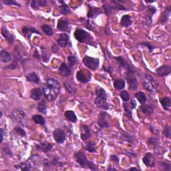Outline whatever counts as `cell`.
Returning a JSON list of instances; mask_svg holds the SVG:
<instances>
[{
	"mask_svg": "<svg viewBox=\"0 0 171 171\" xmlns=\"http://www.w3.org/2000/svg\"><path fill=\"white\" fill-rule=\"evenodd\" d=\"M68 41H69V36L66 33H62L60 35V37H59V39L57 40V42L61 47L64 48L68 45Z\"/></svg>",
	"mask_w": 171,
	"mask_h": 171,
	"instance_id": "obj_17",
	"label": "cell"
},
{
	"mask_svg": "<svg viewBox=\"0 0 171 171\" xmlns=\"http://www.w3.org/2000/svg\"><path fill=\"white\" fill-rule=\"evenodd\" d=\"M1 33H2L3 36L4 37L10 44H13V41H14V38H13L12 35H11L10 33H9L6 27H2V28H1Z\"/></svg>",
	"mask_w": 171,
	"mask_h": 171,
	"instance_id": "obj_20",
	"label": "cell"
},
{
	"mask_svg": "<svg viewBox=\"0 0 171 171\" xmlns=\"http://www.w3.org/2000/svg\"><path fill=\"white\" fill-rule=\"evenodd\" d=\"M27 81L33 82V83L39 84L40 82V78L38 77V76L35 73V72H32V73L28 74L26 76Z\"/></svg>",
	"mask_w": 171,
	"mask_h": 171,
	"instance_id": "obj_24",
	"label": "cell"
},
{
	"mask_svg": "<svg viewBox=\"0 0 171 171\" xmlns=\"http://www.w3.org/2000/svg\"><path fill=\"white\" fill-rule=\"evenodd\" d=\"M42 29L45 34H46L47 36H52L53 35V29L50 25H43L42 26Z\"/></svg>",
	"mask_w": 171,
	"mask_h": 171,
	"instance_id": "obj_36",
	"label": "cell"
},
{
	"mask_svg": "<svg viewBox=\"0 0 171 171\" xmlns=\"http://www.w3.org/2000/svg\"><path fill=\"white\" fill-rule=\"evenodd\" d=\"M68 62H69L70 67H73L76 64L77 60H76V58L74 56H70L68 57Z\"/></svg>",
	"mask_w": 171,
	"mask_h": 171,
	"instance_id": "obj_45",
	"label": "cell"
},
{
	"mask_svg": "<svg viewBox=\"0 0 171 171\" xmlns=\"http://www.w3.org/2000/svg\"><path fill=\"white\" fill-rule=\"evenodd\" d=\"M3 129L1 128V143L3 142Z\"/></svg>",
	"mask_w": 171,
	"mask_h": 171,
	"instance_id": "obj_59",
	"label": "cell"
},
{
	"mask_svg": "<svg viewBox=\"0 0 171 171\" xmlns=\"http://www.w3.org/2000/svg\"><path fill=\"white\" fill-rule=\"evenodd\" d=\"M131 105H132V109H134L136 106V101L134 100H132Z\"/></svg>",
	"mask_w": 171,
	"mask_h": 171,
	"instance_id": "obj_57",
	"label": "cell"
},
{
	"mask_svg": "<svg viewBox=\"0 0 171 171\" xmlns=\"http://www.w3.org/2000/svg\"><path fill=\"white\" fill-rule=\"evenodd\" d=\"M106 70H107L106 71H107L108 72H109V73H111V72H112V67H108V68Z\"/></svg>",
	"mask_w": 171,
	"mask_h": 171,
	"instance_id": "obj_60",
	"label": "cell"
},
{
	"mask_svg": "<svg viewBox=\"0 0 171 171\" xmlns=\"http://www.w3.org/2000/svg\"><path fill=\"white\" fill-rule=\"evenodd\" d=\"M112 3H114V7H115V9H117V10H124V9H126L124 6L119 4L118 2H117V1H112Z\"/></svg>",
	"mask_w": 171,
	"mask_h": 171,
	"instance_id": "obj_50",
	"label": "cell"
},
{
	"mask_svg": "<svg viewBox=\"0 0 171 171\" xmlns=\"http://www.w3.org/2000/svg\"><path fill=\"white\" fill-rule=\"evenodd\" d=\"M148 142L150 143V144L154 145L158 142V140H157V138H150L148 139Z\"/></svg>",
	"mask_w": 171,
	"mask_h": 171,
	"instance_id": "obj_53",
	"label": "cell"
},
{
	"mask_svg": "<svg viewBox=\"0 0 171 171\" xmlns=\"http://www.w3.org/2000/svg\"><path fill=\"white\" fill-rule=\"evenodd\" d=\"M161 164H162V166L164 167V170H170L171 165L170 164H168V163H165V162H161Z\"/></svg>",
	"mask_w": 171,
	"mask_h": 171,
	"instance_id": "obj_51",
	"label": "cell"
},
{
	"mask_svg": "<svg viewBox=\"0 0 171 171\" xmlns=\"http://www.w3.org/2000/svg\"><path fill=\"white\" fill-rule=\"evenodd\" d=\"M60 91V86L58 81L52 78L46 80V83L43 86V92L44 96L49 101H53L58 97Z\"/></svg>",
	"mask_w": 171,
	"mask_h": 171,
	"instance_id": "obj_1",
	"label": "cell"
},
{
	"mask_svg": "<svg viewBox=\"0 0 171 171\" xmlns=\"http://www.w3.org/2000/svg\"><path fill=\"white\" fill-rule=\"evenodd\" d=\"M124 110L126 115L130 118H132V108L130 106V104L128 103H127L126 102H125V103H124Z\"/></svg>",
	"mask_w": 171,
	"mask_h": 171,
	"instance_id": "obj_38",
	"label": "cell"
},
{
	"mask_svg": "<svg viewBox=\"0 0 171 171\" xmlns=\"http://www.w3.org/2000/svg\"><path fill=\"white\" fill-rule=\"evenodd\" d=\"M58 72L62 76L68 77V76H69L70 74H71V70H70L69 67L67 66L65 63H63L60 66V68H59Z\"/></svg>",
	"mask_w": 171,
	"mask_h": 171,
	"instance_id": "obj_12",
	"label": "cell"
},
{
	"mask_svg": "<svg viewBox=\"0 0 171 171\" xmlns=\"http://www.w3.org/2000/svg\"><path fill=\"white\" fill-rule=\"evenodd\" d=\"M114 86L115 89L120 90H123L125 88V82L124 80H116L114 81Z\"/></svg>",
	"mask_w": 171,
	"mask_h": 171,
	"instance_id": "obj_33",
	"label": "cell"
},
{
	"mask_svg": "<svg viewBox=\"0 0 171 171\" xmlns=\"http://www.w3.org/2000/svg\"><path fill=\"white\" fill-rule=\"evenodd\" d=\"M52 144L49 143L48 142H44L43 143H41L40 144H38L36 146V148L39 150H42L44 152H47L48 151H50L51 149L52 148Z\"/></svg>",
	"mask_w": 171,
	"mask_h": 171,
	"instance_id": "obj_16",
	"label": "cell"
},
{
	"mask_svg": "<svg viewBox=\"0 0 171 171\" xmlns=\"http://www.w3.org/2000/svg\"><path fill=\"white\" fill-rule=\"evenodd\" d=\"M110 160L112 161H114V162L117 163H119V158L116 156V155H111Z\"/></svg>",
	"mask_w": 171,
	"mask_h": 171,
	"instance_id": "obj_54",
	"label": "cell"
},
{
	"mask_svg": "<svg viewBox=\"0 0 171 171\" xmlns=\"http://www.w3.org/2000/svg\"><path fill=\"white\" fill-rule=\"evenodd\" d=\"M88 166L90 168V169H91L92 170H97V168H96V166L94 165V164L93 162H90V161H89V162H88Z\"/></svg>",
	"mask_w": 171,
	"mask_h": 171,
	"instance_id": "obj_52",
	"label": "cell"
},
{
	"mask_svg": "<svg viewBox=\"0 0 171 171\" xmlns=\"http://www.w3.org/2000/svg\"><path fill=\"white\" fill-rule=\"evenodd\" d=\"M152 158H153V156L151 153L150 152L146 153V155L144 156V158H143V162L144 163L146 166L154 167V160H151V159Z\"/></svg>",
	"mask_w": 171,
	"mask_h": 171,
	"instance_id": "obj_18",
	"label": "cell"
},
{
	"mask_svg": "<svg viewBox=\"0 0 171 171\" xmlns=\"http://www.w3.org/2000/svg\"><path fill=\"white\" fill-rule=\"evenodd\" d=\"M150 130H151V132H152V133H154V134H156V130H155V128H153L152 127H150Z\"/></svg>",
	"mask_w": 171,
	"mask_h": 171,
	"instance_id": "obj_61",
	"label": "cell"
},
{
	"mask_svg": "<svg viewBox=\"0 0 171 171\" xmlns=\"http://www.w3.org/2000/svg\"><path fill=\"white\" fill-rule=\"evenodd\" d=\"M170 11H171L170 6H169V7H167V9H166V11H165V13H164V16H162V18H161V19L160 20V23H164L166 22L167 20H168L169 16H170Z\"/></svg>",
	"mask_w": 171,
	"mask_h": 171,
	"instance_id": "obj_37",
	"label": "cell"
},
{
	"mask_svg": "<svg viewBox=\"0 0 171 171\" xmlns=\"http://www.w3.org/2000/svg\"><path fill=\"white\" fill-rule=\"evenodd\" d=\"M163 134H164V136H166V138H170V136H171L170 127L168 126H164V129H163Z\"/></svg>",
	"mask_w": 171,
	"mask_h": 171,
	"instance_id": "obj_43",
	"label": "cell"
},
{
	"mask_svg": "<svg viewBox=\"0 0 171 171\" xmlns=\"http://www.w3.org/2000/svg\"><path fill=\"white\" fill-rule=\"evenodd\" d=\"M83 63L86 67L92 70H95L99 66V59L92 58V57L86 56L83 59Z\"/></svg>",
	"mask_w": 171,
	"mask_h": 171,
	"instance_id": "obj_3",
	"label": "cell"
},
{
	"mask_svg": "<svg viewBox=\"0 0 171 171\" xmlns=\"http://www.w3.org/2000/svg\"><path fill=\"white\" fill-rule=\"evenodd\" d=\"M171 72V67L168 65H164L158 68L156 70V74L160 77H164V76H168Z\"/></svg>",
	"mask_w": 171,
	"mask_h": 171,
	"instance_id": "obj_7",
	"label": "cell"
},
{
	"mask_svg": "<svg viewBox=\"0 0 171 171\" xmlns=\"http://www.w3.org/2000/svg\"><path fill=\"white\" fill-rule=\"evenodd\" d=\"M122 137H123L124 140L127 141V142H128L130 143H132L133 142V137L131 135H130L129 134L124 132V133L122 134Z\"/></svg>",
	"mask_w": 171,
	"mask_h": 171,
	"instance_id": "obj_42",
	"label": "cell"
},
{
	"mask_svg": "<svg viewBox=\"0 0 171 171\" xmlns=\"http://www.w3.org/2000/svg\"><path fill=\"white\" fill-rule=\"evenodd\" d=\"M68 21L65 18H61L59 19L58 22V25H57V28L60 31H64L68 28Z\"/></svg>",
	"mask_w": 171,
	"mask_h": 171,
	"instance_id": "obj_21",
	"label": "cell"
},
{
	"mask_svg": "<svg viewBox=\"0 0 171 171\" xmlns=\"http://www.w3.org/2000/svg\"><path fill=\"white\" fill-rule=\"evenodd\" d=\"M140 108L143 113L148 115L152 114L153 111H154V108L152 106L150 105H142Z\"/></svg>",
	"mask_w": 171,
	"mask_h": 171,
	"instance_id": "obj_30",
	"label": "cell"
},
{
	"mask_svg": "<svg viewBox=\"0 0 171 171\" xmlns=\"http://www.w3.org/2000/svg\"><path fill=\"white\" fill-rule=\"evenodd\" d=\"M120 98H122V100L124 102L129 101L130 94H129L128 92L127 91H126V90L122 91L120 92Z\"/></svg>",
	"mask_w": 171,
	"mask_h": 171,
	"instance_id": "obj_41",
	"label": "cell"
},
{
	"mask_svg": "<svg viewBox=\"0 0 171 171\" xmlns=\"http://www.w3.org/2000/svg\"><path fill=\"white\" fill-rule=\"evenodd\" d=\"M90 77H91V76H88L82 71H78L77 73V79L82 83H86V82H89Z\"/></svg>",
	"mask_w": 171,
	"mask_h": 171,
	"instance_id": "obj_25",
	"label": "cell"
},
{
	"mask_svg": "<svg viewBox=\"0 0 171 171\" xmlns=\"http://www.w3.org/2000/svg\"><path fill=\"white\" fill-rule=\"evenodd\" d=\"M2 2L5 5H17V6H20V5L19 4L17 1H14V0H3Z\"/></svg>",
	"mask_w": 171,
	"mask_h": 171,
	"instance_id": "obj_44",
	"label": "cell"
},
{
	"mask_svg": "<svg viewBox=\"0 0 171 171\" xmlns=\"http://www.w3.org/2000/svg\"><path fill=\"white\" fill-rule=\"evenodd\" d=\"M47 1L45 0H33L31 1V6L33 9H38L40 7H44L46 5Z\"/></svg>",
	"mask_w": 171,
	"mask_h": 171,
	"instance_id": "obj_27",
	"label": "cell"
},
{
	"mask_svg": "<svg viewBox=\"0 0 171 171\" xmlns=\"http://www.w3.org/2000/svg\"><path fill=\"white\" fill-rule=\"evenodd\" d=\"M132 21L131 17L128 15H124L121 19V24L123 27H128L132 24Z\"/></svg>",
	"mask_w": 171,
	"mask_h": 171,
	"instance_id": "obj_28",
	"label": "cell"
},
{
	"mask_svg": "<svg viewBox=\"0 0 171 171\" xmlns=\"http://www.w3.org/2000/svg\"><path fill=\"white\" fill-rule=\"evenodd\" d=\"M80 131H81V138L82 140H85L90 138V130L88 126L82 125L80 127Z\"/></svg>",
	"mask_w": 171,
	"mask_h": 171,
	"instance_id": "obj_15",
	"label": "cell"
},
{
	"mask_svg": "<svg viewBox=\"0 0 171 171\" xmlns=\"http://www.w3.org/2000/svg\"><path fill=\"white\" fill-rule=\"evenodd\" d=\"M108 170H117V169L114 168H112L111 166H110L109 168H108Z\"/></svg>",
	"mask_w": 171,
	"mask_h": 171,
	"instance_id": "obj_62",
	"label": "cell"
},
{
	"mask_svg": "<svg viewBox=\"0 0 171 171\" xmlns=\"http://www.w3.org/2000/svg\"><path fill=\"white\" fill-rule=\"evenodd\" d=\"M103 8H104V10L105 11L106 14L107 15V16H110L112 12L111 7L108 4H105L103 5Z\"/></svg>",
	"mask_w": 171,
	"mask_h": 171,
	"instance_id": "obj_46",
	"label": "cell"
},
{
	"mask_svg": "<svg viewBox=\"0 0 171 171\" xmlns=\"http://www.w3.org/2000/svg\"><path fill=\"white\" fill-rule=\"evenodd\" d=\"M157 86H158V84L152 76L150 75L145 76L144 82H143V86L145 89L150 92H154L156 91Z\"/></svg>",
	"mask_w": 171,
	"mask_h": 171,
	"instance_id": "obj_2",
	"label": "cell"
},
{
	"mask_svg": "<svg viewBox=\"0 0 171 171\" xmlns=\"http://www.w3.org/2000/svg\"><path fill=\"white\" fill-rule=\"evenodd\" d=\"M33 56L35 57V58H37V59H40V54H39V53L38 52V51H36V52H34V54H33Z\"/></svg>",
	"mask_w": 171,
	"mask_h": 171,
	"instance_id": "obj_58",
	"label": "cell"
},
{
	"mask_svg": "<svg viewBox=\"0 0 171 171\" xmlns=\"http://www.w3.org/2000/svg\"><path fill=\"white\" fill-rule=\"evenodd\" d=\"M88 7H89V11L88 13V18H94L98 15L101 14L102 11L98 7L92 6V5H88Z\"/></svg>",
	"mask_w": 171,
	"mask_h": 171,
	"instance_id": "obj_11",
	"label": "cell"
},
{
	"mask_svg": "<svg viewBox=\"0 0 171 171\" xmlns=\"http://www.w3.org/2000/svg\"><path fill=\"white\" fill-rule=\"evenodd\" d=\"M60 3H62V5H61V13H62V14H68V13H70V9L69 8V7H68V5H67L66 3H65L64 1H61Z\"/></svg>",
	"mask_w": 171,
	"mask_h": 171,
	"instance_id": "obj_39",
	"label": "cell"
},
{
	"mask_svg": "<svg viewBox=\"0 0 171 171\" xmlns=\"http://www.w3.org/2000/svg\"><path fill=\"white\" fill-rule=\"evenodd\" d=\"M135 97L138 100V101L140 102V103L142 104H144L146 101V95H145L144 93H143L142 92H137V93L135 94Z\"/></svg>",
	"mask_w": 171,
	"mask_h": 171,
	"instance_id": "obj_35",
	"label": "cell"
},
{
	"mask_svg": "<svg viewBox=\"0 0 171 171\" xmlns=\"http://www.w3.org/2000/svg\"><path fill=\"white\" fill-rule=\"evenodd\" d=\"M127 80L131 90H134L138 88V82L134 75H133V73H128L127 75Z\"/></svg>",
	"mask_w": 171,
	"mask_h": 171,
	"instance_id": "obj_8",
	"label": "cell"
},
{
	"mask_svg": "<svg viewBox=\"0 0 171 171\" xmlns=\"http://www.w3.org/2000/svg\"><path fill=\"white\" fill-rule=\"evenodd\" d=\"M116 58V60L119 62L120 66V67H122V68H124V67L127 66L126 61L124 60V58H122V57H116V58Z\"/></svg>",
	"mask_w": 171,
	"mask_h": 171,
	"instance_id": "obj_48",
	"label": "cell"
},
{
	"mask_svg": "<svg viewBox=\"0 0 171 171\" xmlns=\"http://www.w3.org/2000/svg\"><path fill=\"white\" fill-rule=\"evenodd\" d=\"M85 148L86 150L90 152H96V143L92 142V141H88V142L86 143Z\"/></svg>",
	"mask_w": 171,
	"mask_h": 171,
	"instance_id": "obj_32",
	"label": "cell"
},
{
	"mask_svg": "<svg viewBox=\"0 0 171 171\" xmlns=\"http://www.w3.org/2000/svg\"><path fill=\"white\" fill-rule=\"evenodd\" d=\"M33 33H38V34H40V33L39 32V31L37 30L33 27H23L22 29V34L25 37H27L29 39L30 38L31 35Z\"/></svg>",
	"mask_w": 171,
	"mask_h": 171,
	"instance_id": "obj_13",
	"label": "cell"
},
{
	"mask_svg": "<svg viewBox=\"0 0 171 171\" xmlns=\"http://www.w3.org/2000/svg\"><path fill=\"white\" fill-rule=\"evenodd\" d=\"M38 111L40 112L46 114V112H47V106H46V104H45L44 102H41L38 104Z\"/></svg>",
	"mask_w": 171,
	"mask_h": 171,
	"instance_id": "obj_40",
	"label": "cell"
},
{
	"mask_svg": "<svg viewBox=\"0 0 171 171\" xmlns=\"http://www.w3.org/2000/svg\"><path fill=\"white\" fill-rule=\"evenodd\" d=\"M13 119H14L15 121L18 122H19L20 124H21L23 120L24 119V118H25V116H26L23 110H15V112H13Z\"/></svg>",
	"mask_w": 171,
	"mask_h": 171,
	"instance_id": "obj_14",
	"label": "cell"
},
{
	"mask_svg": "<svg viewBox=\"0 0 171 171\" xmlns=\"http://www.w3.org/2000/svg\"><path fill=\"white\" fill-rule=\"evenodd\" d=\"M74 37L78 42H84L89 37V34L83 29H78L74 32Z\"/></svg>",
	"mask_w": 171,
	"mask_h": 171,
	"instance_id": "obj_6",
	"label": "cell"
},
{
	"mask_svg": "<svg viewBox=\"0 0 171 171\" xmlns=\"http://www.w3.org/2000/svg\"><path fill=\"white\" fill-rule=\"evenodd\" d=\"M160 103L165 110H168L171 106V100L169 97H164L160 100Z\"/></svg>",
	"mask_w": 171,
	"mask_h": 171,
	"instance_id": "obj_31",
	"label": "cell"
},
{
	"mask_svg": "<svg viewBox=\"0 0 171 171\" xmlns=\"http://www.w3.org/2000/svg\"><path fill=\"white\" fill-rule=\"evenodd\" d=\"M65 116L68 120L72 122H76L77 121V116H76V114L72 110H68L65 112Z\"/></svg>",
	"mask_w": 171,
	"mask_h": 171,
	"instance_id": "obj_26",
	"label": "cell"
},
{
	"mask_svg": "<svg viewBox=\"0 0 171 171\" xmlns=\"http://www.w3.org/2000/svg\"><path fill=\"white\" fill-rule=\"evenodd\" d=\"M15 168H16L17 169H19V170H21L29 171L31 170L32 167H31V163L29 162V161H27V162L21 163V164L18 165H15Z\"/></svg>",
	"mask_w": 171,
	"mask_h": 171,
	"instance_id": "obj_23",
	"label": "cell"
},
{
	"mask_svg": "<svg viewBox=\"0 0 171 171\" xmlns=\"http://www.w3.org/2000/svg\"><path fill=\"white\" fill-rule=\"evenodd\" d=\"M148 10L150 11V12L152 13V15L154 14V13L156 12V9L153 6H149L148 7Z\"/></svg>",
	"mask_w": 171,
	"mask_h": 171,
	"instance_id": "obj_55",
	"label": "cell"
},
{
	"mask_svg": "<svg viewBox=\"0 0 171 171\" xmlns=\"http://www.w3.org/2000/svg\"><path fill=\"white\" fill-rule=\"evenodd\" d=\"M107 100L103 99V98L100 97H96L95 100H94V103L100 108L103 110H108L109 109V105L106 102Z\"/></svg>",
	"mask_w": 171,
	"mask_h": 171,
	"instance_id": "obj_9",
	"label": "cell"
},
{
	"mask_svg": "<svg viewBox=\"0 0 171 171\" xmlns=\"http://www.w3.org/2000/svg\"><path fill=\"white\" fill-rule=\"evenodd\" d=\"M138 170V169H137L136 168H134V167L133 168H130V170Z\"/></svg>",
	"mask_w": 171,
	"mask_h": 171,
	"instance_id": "obj_63",
	"label": "cell"
},
{
	"mask_svg": "<svg viewBox=\"0 0 171 171\" xmlns=\"http://www.w3.org/2000/svg\"><path fill=\"white\" fill-rule=\"evenodd\" d=\"M32 120L36 124L40 125H44L46 123V120L42 115L40 114H36L33 115L32 116Z\"/></svg>",
	"mask_w": 171,
	"mask_h": 171,
	"instance_id": "obj_29",
	"label": "cell"
},
{
	"mask_svg": "<svg viewBox=\"0 0 171 171\" xmlns=\"http://www.w3.org/2000/svg\"><path fill=\"white\" fill-rule=\"evenodd\" d=\"M2 117V112H1V118Z\"/></svg>",
	"mask_w": 171,
	"mask_h": 171,
	"instance_id": "obj_64",
	"label": "cell"
},
{
	"mask_svg": "<svg viewBox=\"0 0 171 171\" xmlns=\"http://www.w3.org/2000/svg\"><path fill=\"white\" fill-rule=\"evenodd\" d=\"M140 45H142V46H146L147 48H148L149 51H150V52H152V51L154 50V47L152 46V45H151L150 43L148 42H143V43H140Z\"/></svg>",
	"mask_w": 171,
	"mask_h": 171,
	"instance_id": "obj_49",
	"label": "cell"
},
{
	"mask_svg": "<svg viewBox=\"0 0 171 171\" xmlns=\"http://www.w3.org/2000/svg\"><path fill=\"white\" fill-rule=\"evenodd\" d=\"M14 132L15 133H17V134L21 136H25V135H26L25 134V132L22 128H15Z\"/></svg>",
	"mask_w": 171,
	"mask_h": 171,
	"instance_id": "obj_47",
	"label": "cell"
},
{
	"mask_svg": "<svg viewBox=\"0 0 171 171\" xmlns=\"http://www.w3.org/2000/svg\"><path fill=\"white\" fill-rule=\"evenodd\" d=\"M74 157H75L76 161H77V162L80 166H82V167H85L88 166L89 161L88 160L87 157H86L85 154H84L83 152L79 151V152L75 153Z\"/></svg>",
	"mask_w": 171,
	"mask_h": 171,
	"instance_id": "obj_4",
	"label": "cell"
},
{
	"mask_svg": "<svg viewBox=\"0 0 171 171\" xmlns=\"http://www.w3.org/2000/svg\"><path fill=\"white\" fill-rule=\"evenodd\" d=\"M53 136H54V138L56 142L59 143V144H62V143L64 142L65 140H66L65 132L60 128H57L55 130L54 132H53Z\"/></svg>",
	"mask_w": 171,
	"mask_h": 171,
	"instance_id": "obj_5",
	"label": "cell"
},
{
	"mask_svg": "<svg viewBox=\"0 0 171 171\" xmlns=\"http://www.w3.org/2000/svg\"><path fill=\"white\" fill-rule=\"evenodd\" d=\"M52 52H54V53H57L58 52V47H57L56 45H54V46H52Z\"/></svg>",
	"mask_w": 171,
	"mask_h": 171,
	"instance_id": "obj_56",
	"label": "cell"
},
{
	"mask_svg": "<svg viewBox=\"0 0 171 171\" xmlns=\"http://www.w3.org/2000/svg\"><path fill=\"white\" fill-rule=\"evenodd\" d=\"M42 97V92L40 88H34L31 90L30 98L34 100H40Z\"/></svg>",
	"mask_w": 171,
	"mask_h": 171,
	"instance_id": "obj_19",
	"label": "cell"
},
{
	"mask_svg": "<svg viewBox=\"0 0 171 171\" xmlns=\"http://www.w3.org/2000/svg\"><path fill=\"white\" fill-rule=\"evenodd\" d=\"M0 60L3 63H7L11 60V56L9 52L5 50H2L0 53Z\"/></svg>",
	"mask_w": 171,
	"mask_h": 171,
	"instance_id": "obj_22",
	"label": "cell"
},
{
	"mask_svg": "<svg viewBox=\"0 0 171 171\" xmlns=\"http://www.w3.org/2000/svg\"><path fill=\"white\" fill-rule=\"evenodd\" d=\"M96 94L98 97H100V98H103V99L107 100L106 92L105 90L101 87H98V88L96 90Z\"/></svg>",
	"mask_w": 171,
	"mask_h": 171,
	"instance_id": "obj_34",
	"label": "cell"
},
{
	"mask_svg": "<svg viewBox=\"0 0 171 171\" xmlns=\"http://www.w3.org/2000/svg\"><path fill=\"white\" fill-rule=\"evenodd\" d=\"M106 113H101L98 118V124L102 128H108L110 126L108 122L106 120Z\"/></svg>",
	"mask_w": 171,
	"mask_h": 171,
	"instance_id": "obj_10",
	"label": "cell"
}]
</instances>
